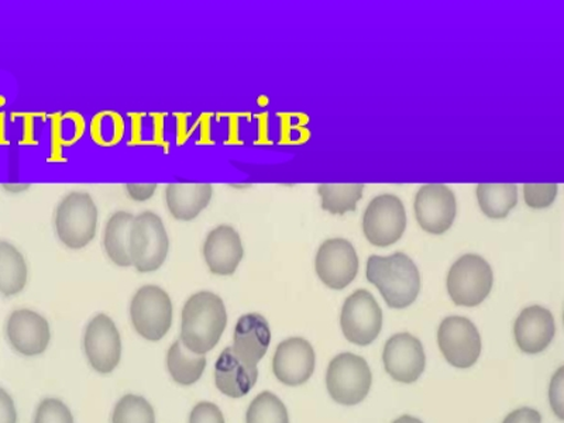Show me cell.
<instances>
[{"mask_svg": "<svg viewBox=\"0 0 564 423\" xmlns=\"http://www.w3.org/2000/svg\"><path fill=\"white\" fill-rule=\"evenodd\" d=\"M228 325L224 300L210 291L196 292L185 302L181 341L196 355H206L219 344Z\"/></svg>", "mask_w": 564, "mask_h": 423, "instance_id": "obj_1", "label": "cell"}, {"mask_svg": "<svg viewBox=\"0 0 564 423\" xmlns=\"http://www.w3.org/2000/svg\"><path fill=\"white\" fill-rule=\"evenodd\" d=\"M366 274L392 310L408 308L420 295V270L404 253L371 256L367 261Z\"/></svg>", "mask_w": 564, "mask_h": 423, "instance_id": "obj_2", "label": "cell"}, {"mask_svg": "<svg viewBox=\"0 0 564 423\" xmlns=\"http://www.w3.org/2000/svg\"><path fill=\"white\" fill-rule=\"evenodd\" d=\"M170 239L164 221L154 212H141L130 224L128 253L139 273H153L167 260Z\"/></svg>", "mask_w": 564, "mask_h": 423, "instance_id": "obj_3", "label": "cell"}, {"mask_svg": "<svg viewBox=\"0 0 564 423\" xmlns=\"http://www.w3.org/2000/svg\"><path fill=\"white\" fill-rule=\"evenodd\" d=\"M98 208L87 193L65 195L55 210V231L68 249L79 250L95 239L98 230Z\"/></svg>", "mask_w": 564, "mask_h": 423, "instance_id": "obj_4", "label": "cell"}, {"mask_svg": "<svg viewBox=\"0 0 564 423\" xmlns=\"http://www.w3.org/2000/svg\"><path fill=\"white\" fill-rule=\"evenodd\" d=\"M372 375L369 365L360 356L344 352L336 356L327 367L326 387L337 404L351 406L360 404L369 395Z\"/></svg>", "mask_w": 564, "mask_h": 423, "instance_id": "obj_5", "label": "cell"}, {"mask_svg": "<svg viewBox=\"0 0 564 423\" xmlns=\"http://www.w3.org/2000/svg\"><path fill=\"white\" fill-rule=\"evenodd\" d=\"M492 282L491 265L481 256L465 254L447 274V292L456 305L473 308L490 295Z\"/></svg>", "mask_w": 564, "mask_h": 423, "instance_id": "obj_6", "label": "cell"}, {"mask_svg": "<svg viewBox=\"0 0 564 423\" xmlns=\"http://www.w3.org/2000/svg\"><path fill=\"white\" fill-rule=\"evenodd\" d=\"M130 319L135 332L145 340L159 341L173 325V302L158 285H144L130 304Z\"/></svg>", "mask_w": 564, "mask_h": 423, "instance_id": "obj_7", "label": "cell"}, {"mask_svg": "<svg viewBox=\"0 0 564 423\" xmlns=\"http://www.w3.org/2000/svg\"><path fill=\"white\" fill-rule=\"evenodd\" d=\"M406 229V212L395 195L376 196L365 212L362 230L372 246L388 247L397 243Z\"/></svg>", "mask_w": 564, "mask_h": 423, "instance_id": "obj_8", "label": "cell"}, {"mask_svg": "<svg viewBox=\"0 0 564 423\" xmlns=\"http://www.w3.org/2000/svg\"><path fill=\"white\" fill-rule=\"evenodd\" d=\"M382 321L384 316L379 302L367 290H359L351 294L341 310V330L352 345H371L381 334Z\"/></svg>", "mask_w": 564, "mask_h": 423, "instance_id": "obj_9", "label": "cell"}, {"mask_svg": "<svg viewBox=\"0 0 564 423\" xmlns=\"http://www.w3.org/2000/svg\"><path fill=\"white\" fill-rule=\"evenodd\" d=\"M442 355L456 369H470L481 355V336L470 319L449 316L437 330Z\"/></svg>", "mask_w": 564, "mask_h": 423, "instance_id": "obj_10", "label": "cell"}, {"mask_svg": "<svg viewBox=\"0 0 564 423\" xmlns=\"http://www.w3.org/2000/svg\"><path fill=\"white\" fill-rule=\"evenodd\" d=\"M315 270L327 289L345 290L359 273V257L349 240L329 239L317 250Z\"/></svg>", "mask_w": 564, "mask_h": 423, "instance_id": "obj_11", "label": "cell"}, {"mask_svg": "<svg viewBox=\"0 0 564 423\" xmlns=\"http://www.w3.org/2000/svg\"><path fill=\"white\" fill-rule=\"evenodd\" d=\"M85 355L90 367L100 375H109L122 359V339L118 327L108 315L90 319L84 335Z\"/></svg>", "mask_w": 564, "mask_h": 423, "instance_id": "obj_12", "label": "cell"}, {"mask_svg": "<svg viewBox=\"0 0 564 423\" xmlns=\"http://www.w3.org/2000/svg\"><path fill=\"white\" fill-rule=\"evenodd\" d=\"M414 208L417 224L423 230L431 235H443L456 219V196L449 186L423 185L415 196Z\"/></svg>", "mask_w": 564, "mask_h": 423, "instance_id": "obj_13", "label": "cell"}, {"mask_svg": "<svg viewBox=\"0 0 564 423\" xmlns=\"http://www.w3.org/2000/svg\"><path fill=\"white\" fill-rule=\"evenodd\" d=\"M382 361L388 375L404 384L417 381L426 366L421 340L411 334L392 336L386 344Z\"/></svg>", "mask_w": 564, "mask_h": 423, "instance_id": "obj_14", "label": "cell"}, {"mask_svg": "<svg viewBox=\"0 0 564 423\" xmlns=\"http://www.w3.org/2000/svg\"><path fill=\"white\" fill-rule=\"evenodd\" d=\"M316 356L314 347L302 337H291L276 347L273 370L282 384L299 387L314 375Z\"/></svg>", "mask_w": 564, "mask_h": 423, "instance_id": "obj_15", "label": "cell"}, {"mask_svg": "<svg viewBox=\"0 0 564 423\" xmlns=\"http://www.w3.org/2000/svg\"><path fill=\"white\" fill-rule=\"evenodd\" d=\"M7 335L13 349L28 357L42 355L52 339L47 319L30 310H18L9 316Z\"/></svg>", "mask_w": 564, "mask_h": 423, "instance_id": "obj_16", "label": "cell"}, {"mask_svg": "<svg viewBox=\"0 0 564 423\" xmlns=\"http://www.w3.org/2000/svg\"><path fill=\"white\" fill-rule=\"evenodd\" d=\"M204 257L212 274L234 275L245 257L238 230L229 225H220L210 230L205 239Z\"/></svg>", "mask_w": 564, "mask_h": 423, "instance_id": "obj_17", "label": "cell"}, {"mask_svg": "<svg viewBox=\"0 0 564 423\" xmlns=\"http://www.w3.org/2000/svg\"><path fill=\"white\" fill-rule=\"evenodd\" d=\"M556 334L555 317L542 306H529L513 326L518 347L527 355H538L552 344Z\"/></svg>", "mask_w": 564, "mask_h": 423, "instance_id": "obj_18", "label": "cell"}, {"mask_svg": "<svg viewBox=\"0 0 564 423\" xmlns=\"http://www.w3.org/2000/svg\"><path fill=\"white\" fill-rule=\"evenodd\" d=\"M259 379V369L241 360L231 347L221 351L215 365V384L221 394L241 398L251 391Z\"/></svg>", "mask_w": 564, "mask_h": 423, "instance_id": "obj_19", "label": "cell"}, {"mask_svg": "<svg viewBox=\"0 0 564 423\" xmlns=\"http://www.w3.org/2000/svg\"><path fill=\"white\" fill-rule=\"evenodd\" d=\"M271 344L269 322L260 314H247L240 317L235 327V345L231 349L241 360L257 366Z\"/></svg>", "mask_w": 564, "mask_h": 423, "instance_id": "obj_20", "label": "cell"}, {"mask_svg": "<svg viewBox=\"0 0 564 423\" xmlns=\"http://www.w3.org/2000/svg\"><path fill=\"white\" fill-rule=\"evenodd\" d=\"M212 195L214 186L210 184H171L165 189V203L173 218L189 221L203 214Z\"/></svg>", "mask_w": 564, "mask_h": 423, "instance_id": "obj_21", "label": "cell"}, {"mask_svg": "<svg viewBox=\"0 0 564 423\" xmlns=\"http://www.w3.org/2000/svg\"><path fill=\"white\" fill-rule=\"evenodd\" d=\"M134 215L130 212H115L106 221L104 231V249L109 259L119 267H132L128 253V236Z\"/></svg>", "mask_w": 564, "mask_h": 423, "instance_id": "obj_22", "label": "cell"}, {"mask_svg": "<svg viewBox=\"0 0 564 423\" xmlns=\"http://www.w3.org/2000/svg\"><path fill=\"white\" fill-rule=\"evenodd\" d=\"M167 367L171 377L180 386H193L203 377L206 367L205 355H196L176 340L170 347Z\"/></svg>", "mask_w": 564, "mask_h": 423, "instance_id": "obj_23", "label": "cell"}, {"mask_svg": "<svg viewBox=\"0 0 564 423\" xmlns=\"http://www.w3.org/2000/svg\"><path fill=\"white\" fill-rule=\"evenodd\" d=\"M26 260L9 241L0 240V292L17 295L28 282Z\"/></svg>", "mask_w": 564, "mask_h": 423, "instance_id": "obj_24", "label": "cell"}, {"mask_svg": "<svg viewBox=\"0 0 564 423\" xmlns=\"http://www.w3.org/2000/svg\"><path fill=\"white\" fill-rule=\"evenodd\" d=\"M478 205L490 219H503L518 204V186L513 184H480Z\"/></svg>", "mask_w": 564, "mask_h": 423, "instance_id": "obj_25", "label": "cell"}, {"mask_svg": "<svg viewBox=\"0 0 564 423\" xmlns=\"http://www.w3.org/2000/svg\"><path fill=\"white\" fill-rule=\"evenodd\" d=\"M365 191V185H327L322 184L317 188L321 195L322 209L334 215H345L347 212L356 210Z\"/></svg>", "mask_w": 564, "mask_h": 423, "instance_id": "obj_26", "label": "cell"}, {"mask_svg": "<svg viewBox=\"0 0 564 423\" xmlns=\"http://www.w3.org/2000/svg\"><path fill=\"white\" fill-rule=\"evenodd\" d=\"M246 423H290L289 411L273 392H261L251 401Z\"/></svg>", "mask_w": 564, "mask_h": 423, "instance_id": "obj_27", "label": "cell"}, {"mask_svg": "<svg viewBox=\"0 0 564 423\" xmlns=\"http://www.w3.org/2000/svg\"><path fill=\"white\" fill-rule=\"evenodd\" d=\"M112 423H155L154 408L143 397L124 395L115 406Z\"/></svg>", "mask_w": 564, "mask_h": 423, "instance_id": "obj_28", "label": "cell"}, {"mask_svg": "<svg viewBox=\"0 0 564 423\" xmlns=\"http://www.w3.org/2000/svg\"><path fill=\"white\" fill-rule=\"evenodd\" d=\"M34 423H75L69 408L57 398H45L35 411Z\"/></svg>", "mask_w": 564, "mask_h": 423, "instance_id": "obj_29", "label": "cell"}, {"mask_svg": "<svg viewBox=\"0 0 564 423\" xmlns=\"http://www.w3.org/2000/svg\"><path fill=\"white\" fill-rule=\"evenodd\" d=\"M523 196L529 208L545 209L555 203L557 196V184H525Z\"/></svg>", "mask_w": 564, "mask_h": 423, "instance_id": "obj_30", "label": "cell"}, {"mask_svg": "<svg viewBox=\"0 0 564 423\" xmlns=\"http://www.w3.org/2000/svg\"><path fill=\"white\" fill-rule=\"evenodd\" d=\"M189 423H225V416L218 405L204 401L191 412Z\"/></svg>", "mask_w": 564, "mask_h": 423, "instance_id": "obj_31", "label": "cell"}, {"mask_svg": "<svg viewBox=\"0 0 564 423\" xmlns=\"http://www.w3.org/2000/svg\"><path fill=\"white\" fill-rule=\"evenodd\" d=\"M564 370L563 367L558 369L556 376L553 377L551 382V405L555 414L563 420V402H564Z\"/></svg>", "mask_w": 564, "mask_h": 423, "instance_id": "obj_32", "label": "cell"}, {"mask_svg": "<svg viewBox=\"0 0 564 423\" xmlns=\"http://www.w3.org/2000/svg\"><path fill=\"white\" fill-rule=\"evenodd\" d=\"M502 423H542V416L532 408H520L511 412Z\"/></svg>", "mask_w": 564, "mask_h": 423, "instance_id": "obj_33", "label": "cell"}, {"mask_svg": "<svg viewBox=\"0 0 564 423\" xmlns=\"http://www.w3.org/2000/svg\"><path fill=\"white\" fill-rule=\"evenodd\" d=\"M0 423H17V410L7 392L0 390Z\"/></svg>", "mask_w": 564, "mask_h": 423, "instance_id": "obj_34", "label": "cell"}, {"mask_svg": "<svg viewBox=\"0 0 564 423\" xmlns=\"http://www.w3.org/2000/svg\"><path fill=\"white\" fill-rule=\"evenodd\" d=\"M126 191L130 198L138 200V203H144L149 200L151 196L158 191V185H126Z\"/></svg>", "mask_w": 564, "mask_h": 423, "instance_id": "obj_35", "label": "cell"}, {"mask_svg": "<svg viewBox=\"0 0 564 423\" xmlns=\"http://www.w3.org/2000/svg\"><path fill=\"white\" fill-rule=\"evenodd\" d=\"M394 423H423L421 420H417V417L404 415L401 417H398V420Z\"/></svg>", "mask_w": 564, "mask_h": 423, "instance_id": "obj_36", "label": "cell"}]
</instances>
